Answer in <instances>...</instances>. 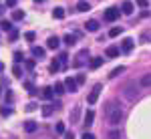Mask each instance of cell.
Segmentation results:
<instances>
[{
	"instance_id": "cell-6",
	"label": "cell",
	"mask_w": 151,
	"mask_h": 139,
	"mask_svg": "<svg viewBox=\"0 0 151 139\" xmlns=\"http://www.w3.org/2000/svg\"><path fill=\"white\" fill-rule=\"evenodd\" d=\"M65 87H67V91H69V93H75L79 85H77V81H75L73 77H67V79H65Z\"/></svg>"
},
{
	"instance_id": "cell-46",
	"label": "cell",
	"mask_w": 151,
	"mask_h": 139,
	"mask_svg": "<svg viewBox=\"0 0 151 139\" xmlns=\"http://www.w3.org/2000/svg\"><path fill=\"white\" fill-rule=\"evenodd\" d=\"M2 71H4V63H0V73H2Z\"/></svg>"
},
{
	"instance_id": "cell-34",
	"label": "cell",
	"mask_w": 151,
	"mask_h": 139,
	"mask_svg": "<svg viewBox=\"0 0 151 139\" xmlns=\"http://www.w3.org/2000/svg\"><path fill=\"white\" fill-rule=\"evenodd\" d=\"M0 113H2L4 117H8L12 113V109H10V107H0Z\"/></svg>"
},
{
	"instance_id": "cell-48",
	"label": "cell",
	"mask_w": 151,
	"mask_h": 139,
	"mask_svg": "<svg viewBox=\"0 0 151 139\" xmlns=\"http://www.w3.org/2000/svg\"><path fill=\"white\" fill-rule=\"evenodd\" d=\"M0 95H2V89H0Z\"/></svg>"
},
{
	"instance_id": "cell-33",
	"label": "cell",
	"mask_w": 151,
	"mask_h": 139,
	"mask_svg": "<svg viewBox=\"0 0 151 139\" xmlns=\"http://www.w3.org/2000/svg\"><path fill=\"white\" fill-rule=\"evenodd\" d=\"M12 73H14L16 77H22V69L18 67V63H14V69H12Z\"/></svg>"
},
{
	"instance_id": "cell-43",
	"label": "cell",
	"mask_w": 151,
	"mask_h": 139,
	"mask_svg": "<svg viewBox=\"0 0 151 139\" xmlns=\"http://www.w3.org/2000/svg\"><path fill=\"white\" fill-rule=\"evenodd\" d=\"M35 109H36L35 103H28V105H26V111H35Z\"/></svg>"
},
{
	"instance_id": "cell-27",
	"label": "cell",
	"mask_w": 151,
	"mask_h": 139,
	"mask_svg": "<svg viewBox=\"0 0 151 139\" xmlns=\"http://www.w3.org/2000/svg\"><path fill=\"white\" fill-rule=\"evenodd\" d=\"M22 18H24L22 10H12V20H22Z\"/></svg>"
},
{
	"instance_id": "cell-47",
	"label": "cell",
	"mask_w": 151,
	"mask_h": 139,
	"mask_svg": "<svg viewBox=\"0 0 151 139\" xmlns=\"http://www.w3.org/2000/svg\"><path fill=\"white\" fill-rule=\"evenodd\" d=\"M35 2H36V4H42V2H45V0H35Z\"/></svg>"
},
{
	"instance_id": "cell-23",
	"label": "cell",
	"mask_w": 151,
	"mask_h": 139,
	"mask_svg": "<svg viewBox=\"0 0 151 139\" xmlns=\"http://www.w3.org/2000/svg\"><path fill=\"white\" fill-rule=\"evenodd\" d=\"M121 135H123V133H121L119 129H111V131L107 133V137H109V139H121Z\"/></svg>"
},
{
	"instance_id": "cell-4",
	"label": "cell",
	"mask_w": 151,
	"mask_h": 139,
	"mask_svg": "<svg viewBox=\"0 0 151 139\" xmlns=\"http://www.w3.org/2000/svg\"><path fill=\"white\" fill-rule=\"evenodd\" d=\"M99 93H101V83H97V85L93 87V91L89 93V97H87V101H89L91 105H95V103H97V99H99Z\"/></svg>"
},
{
	"instance_id": "cell-38",
	"label": "cell",
	"mask_w": 151,
	"mask_h": 139,
	"mask_svg": "<svg viewBox=\"0 0 151 139\" xmlns=\"http://www.w3.org/2000/svg\"><path fill=\"white\" fill-rule=\"evenodd\" d=\"M24 38H26L28 42H32V40H35V32H26V35H24Z\"/></svg>"
},
{
	"instance_id": "cell-5",
	"label": "cell",
	"mask_w": 151,
	"mask_h": 139,
	"mask_svg": "<svg viewBox=\"0 0 151 139\" xmlns=\"http://www.w3.org/2000/svg\"><path fill=\"white\" fill-rule=\"evenodd\" d=\"M133 10H135V4H133L131 0H125V2L121 4V14H127V16H131V14H133Z\"/></svg>"
},
{
	"instance_id": "cell-9",
	"label": "cell",
	"mask_w": 151,
	"mask_h": 139,
	"mask_svg": "<svg viewBox=\"0 0 151 139\" xmlns=\"http://www.w3.org/2000/svg\"><path fill=\"white\" fill-rule=\"evenodd\" d=\"M85 28H87L89 32H97V30H99V22H97L95 18H91V20L85 22Z\"/></svg>"
},
{
	"instance_id": "cell-42",
	"label": "cell",
	"mask_w": 151,
	"mask_h": 139,
	"mask_svg": "<svg viewBox=\"0 0 151 139\" xmlns=\"http://www.w3.org/2000/svg\"><path fill=\"white\" fill-rule=\"evenodd\" d=\"M12 99H14V95H12V91H6V101H8V103H10Z\"/></svg>"
},
{
	"instance_id": "cell-3",
	"label": "cell",
	"mask_w": 151,
	"mask_h": 139,
	"mask_svg": "<svg viewBox=\"0 0 151 139\" xmlns=\"http://www.w3.org/2000/svg\"><path fill=\"white\" fill-rule=\"evenodd\" d=\"M119 16H121V8L111 6V8L105 10V20H107V22H115V20H119Z\"/></svg>"
},
{
	"instance_id": "cell-36",
	"label": "cell",
	"mask_w": 151,
	"mask_h": 139,
	"mask_svg": "<svg viewBox=\"0 0 151 139\" xmlns=\"http://www.w3.org/2000/svg\"><path fill=\"white\" fill-rule=\"evenodd\" d=\"M75 81H77V85H83V83H85V75H77Z\"/></svg>"
},
{
	"instance_id": "cell-28",
	"label": "cell",
	"mask_w": 151,
	"mask_h": 139,
	"mask_svg": "<svg viewBox=\"0 0 151 139\" xmlns=\"http://www.w3.org/2000/svg\"><path fill=\"white\" fill-rule=\"evenodd\" d=\"M67 55H60V57H58V60H60V69H67V67H69V60H67Z\"/></svg>"
},
{
	"instance_id": "cell-22",
	"label": "cell",
	"mask_w": 151,
	"mask_h": 139,
	"mask_svg": "<svg viewBox=\"0 0 151 139\" xmlns=\"http://www.w3.org/2000/svg\"><path fill=\"white\" fill-rule=\"evenodd\" d=\"M24 131H26V133L36 131V123H35V121H26V123H24Z\"/></svg>"
},
{
	"instance_id": "cell-26",
	"label": "cell",
	"mask_w": 151,
	"mask_h": 139,
	"mask_svg": "<svg viewBox=\"0 0 151 139\" xmlns=\"http://www.w3.org/2000/svg\"><path fill=\"white\" fill-rule=\"evenodd\" d=\"M75 42H77V38H75V35H65V45L73 46Z\"/></svg>"
},
{
	"instance_id": "cell-39",
	"label": "cell",
	"mask_w": 151,
	"mask_h": 139,
	"mask_svg": "<svg viewBox=\"0 0 151 139\" xmlns=\"http://www.w3.org/2000/svg\"><path fill=\"white\" fill-rule=\"evenodd\" d=\"M135 4L141 6V8H145V6H147V0H135Z\"/></svg>"
},
{
	"instance_id": "cell-31",
	"label": "cell",
	"mask_w": 151,
	"mask_h": 139,
	"mask_svg": "<svg viewBox=\"0 0 151 139\" xmlns=\"http://www.w3.org/2000/svg\"><path fill=\"white\" fill-rule=\"evenodd\" d=\"M16 38H18V30H16V28H12L10 32H8V40H16Z\"/></svg>"
},
{
	"instance_id": "cell-35",
	"label": "cell",
	"mask_w": 151,
	"mask_h": 139,
	"mask_svg": "<svg viewBox=\"0 0 151 139\" xmlns=\"http://www.w3.org/2000/svg\"><path fill=\"white\" fill-rule=\"evenodd\" d=\"M24 57H22V53H14V63H22Z\"/></svg>"
},
{
	"instance_id": "cell-29",
	"label": "cell",
	"mask_w": 151,
	"mask_h": 139,
	"mask_svg": "<svg viewBox=\"0 0 151 139\" xmlns=\"http://www.w3.org/2000/svg\"><path fill=\"white\" fill-rule=\"evenodd\" d=\"M123 71H125V67H117V69L111 71V75H109V77H111V79H113V77H119V75H121Z\"/></svg>"
},
{
	"instance_id": "cell-40",
	"label": "cell",
	"mask_w": 151,
	"mask_h": 139,
	"mask_svg": "<svg viewBox=\"0 0 151 139\" xmlns=\"http://www.w3.org/2000/svg\"><path fill=\"white\" fill-rule=\"evenodd\" d=\"M81 139H97V137H95L93 133H83V137H81Z\"/></svg>"
},
{
	"instance_id": "cell-2",
	"label": "cell",
	"mask_w": 151,
	"mask_h": 139,
	"mask_svg": "<svg viewBox=\"0 0 151 139\" xmlns=\"http://www.w3.org/2000/svg\"><path fill=\"white\" fill-rule=\"evenodd\" d=\"M137 83H133V81H129L127 85H125V87H123V97H125V99H129V101H131V99H135V97H137Z\"/></svg>"
},
{
	"instance_id": "cell-17",
	"label": "cell",
	"mask_w": 151,
	"mask_h": 139,
	"mask_svg": "<svg viewBox=\"0 0 151 139\" xmlns=\"http://www.w3.org/2000/svg\"><path fill=\"white\" fill-rule=\"evenodd\" d=\"M32 55L36 58H45V48L42 46H32Z\"/></svg>"
},
{
	"instance_id": "cell-16",
	"label": "cell",
	"mask_w": 151,
	"mask_h": 139,
	"mask_svg": "<svg viewBox=\"0 0 151 139\" xmlns=\"http://www.w3.org/2000/svg\"><path fill=\"white\" fill-rule=\"evenodd\" d=\"M139 85H141V87H151V73H147V75H143V77H141Z\"/></svg>"
},
{
	"instance_id": "cell-25",
	"label": "cell",
	"mask_w": 151,
	"mask_h": 139,
	"mask_svg": "<svg viewBox=\"0 0 151 139\" xmlns=\"http://www.w3.org/2000/svg\"><path fill=\"white\" fill-rule=\"evenodd\" d=\"M52 16H55V18H58V20H60V18H65V10H63V8H60V6H57V8H55V10H52Z\"/></svg>"
},
{
	"instance_id": "cell-11",
	"label": "cell",
	"mask_w": 151,
	"mask_h": 139,
	"mask_svg": "<svg viewBox=\"0 0 151 139\" xmlns=\"http://www.w3.org/2000/svg\"><path fill=\"white\" fill-rule=\"evenodd\" d=\"M40 95H42V99H47V101H50V99H52V95H55V89H52V87H45Z\"/></svg>"
},
{
	"instance_id": "cell-24",
	"label": "cell",
	"mask_w": 151,
	"mask_h": 139,
	"mask_svg": "<svg viewBox=\"0 0 151 139\" xmlns=\"http://www.w3.org/2000/svg\"><path fill=\"white\" fill-rule=\"evenodd\" d=\"M121 32H123V26H115V28H111V30H109V36H111V38H115V36H119Z\"/></svg>"
},
{
	"instance_id": "cell-41",
	"label": "cell",
	"mask_w": 151,
	"mask_h": 139,
	"mask_svg": "<svg viewBox=\"0 0 151 139\" xmlns=\"http://www.w3.org/2000/svg\"><path fill=\"white\" fill-rule=\"evenodd\" d=\"M16 2H18V0H6V6H10V8H14V6H16Z\"/></svg>"
},
{
	"instance_id": "cell-20",
	"label": "cell",
	"mask_w": 151,
	"mask_h": 139,
	"mask_svg": "<svg viewBox=\"0 0 151 139\" xmlns=\"http://www.w3.org/2000/svg\"><path fill=\"white\" fill-rule=\"evenodd\" d=\"M52 89H55V95H63V93H65V89H67V87H65V83H55V87H52Z\"/></svg>"
},
{
	"instance_id": "cell-45",
	"label": "cell",
	"mask_w": 151,
	"mask_h": 139,
	"mask_svg": "<svg viewBox=\"0 0 151 139\" xmlns=\"http://www.w3.org/2000/svg\"><path fill=\"white\" fill-rule=\"evenodd\" d=\"M2 14H4V6L0 4V16H2Z\"/></svg>"
},
{
	"instance_id": "cell-14",
	"label": "cell",
	"mask_w": 151,
	"mask_h": 139,
	"mask_svg": "<svg viewBox=\"0 0 151 139\" xmlns=\"http://www.w3.org/2000/svg\"><path fill=\"white\" fill-rule=\"evenodd\" d=\"M52 111H55V105H42V109H40V113H42V117L52 115Z\"/></svg>"
},
{
	"instance_id": "cell-44",
	"label": "cell",
	"mask_w": 151,
	"mask_h": 139,
	"mask_svg": "<svg viewBox=\"0 0 151 139\" xmlns=\"http://www.w3.org/2000/svg\"><path fill=\"white\" fill-rule=\"evenodd\" d=\"M65 139H75V135H73L70 131H65Z\"/></svg>"
},
{
	"instance_id": "cell-8",
	"label": "cell",
	"mask_w": 151,
	"mask_h": 139,
	"mask_svg": "<svg viewBox=\"0 0 151 139\" xmlns=\"http://www.w3.org/2000/svg\"><path fill=\"white\" fill-rule=\"evenodd\" d=\"M105 55H107L109 58H115V57H119V55H121V48H119V46H107Z\"/></svg>"
},
{
	"instance_id": "cell-1",
	"label": "cell",
	"mask_w": 151,
	"mask_h": 139,
	"mask_svg": "<svg viewBox=\"0 0 151 139\" xmlns=\"http://www.w3.org/2000/svg\"><path fill=\"white\" fill-rule=\"evenodd\" d=\"M121 119H123V109L119 105H113V103L107 105V121L111 125H119Z\"/></svg>"
},
{
	"instance_id": "cell-18",
	"label": "cell",
	"mask_w": 151,
	"mask_h": 139,
	"mask_svg": "<svg viewBox=\"0 0 151 139\" xmlns=\"http://www.w3.org/2000/svg\"><path fill=\"white\" fill-rule=\"evenodd\" d=\"M58 45H60V40H58L57 36H50V38H48V48L57 50V48H58Z\"/></svg>"
},
{
	"instance_id": "cell-30",
	"label": "cell",
	"mask_w": 151,
	"mask_h": 139,
	"mask_svg": "<svg viewBox=\"0 0 151 139\" xmlns=\"http://www.w3.org/2000/svg\"><path fill=\"white\" fill-rule=\"evenodd\" d=\"M55 131L60 133V135H65V131H67V129H65V123H57V125H55Z\"/></svg>"
},
{
	"instance_id": "cell-13",
	"label": "cell",
	"mask_w": 151,
	"mask_h": 139,
	"mask_svg": "<svg viewBox=\"0 0 151 139\" xmlns=\"http://www.w3.org/2000/svg\"><path fill=\"white\" fill-rule=\"evenodd\" d=\"M103 63H105V58H101V57H95V58H91L89 67H91V69H99V67H101Z\"/></svg>"
},
{
	"instance_id": "cell-12",
	"label": "cell",
	"mask_w": 151,
	"mask_h": 139,
	"mask_svg": "<svg viewBox=\"0 0 151 139\" xmlns=\"http://www.w3.org/2000/svg\"><path fill=\"white\" fill-rule=\"evenodd\" d=\"M58 69H60V60H58V57H57V58H52V60H50V67H48V71L55 75V73H58Z\"/></svg>"
},
{
	"instance_id": "cell-21",
	"label": "cell",
	"mask_w": 151,
	"mask_h": 139,
	"mask_svg": "<svg viewBox=\"0 0 151 139\" xmlns=\"http://www.w3.org/2000/svg\"><path fill=\"white\" fill-rule=\"evenodd\" d=\"M0 30L10 32V30H12V22H10V20H2V22H0Z\"/></svg>"
},
{
	"instance_id": "cell-10",
	"label": "cell",
	"mask_w": 151,
	"mask_h": 139,
	"mask_svg": "<svg viewBox=\"0 0 151 139\" xmlns=\"http://www.w3.org/2000/svg\"><path fill=\"white\" fill-rule=\"evenodd\" d=\"M77 10L79 12H89L91 10V4H89L87 0H79V2H77Z\"/></svg>"
},
{
	"instance_id": "cell-15",
	"label": "cell",
	"mask_w": 151,
	"mask_h": 139,
	"mask_svg": "<svg viewBox=\"0 0 151 139\" xmlns=\"http://www.w3.org/2000/svg\"><path fill=\"white\" fill-rule=\"evenodd\" d=\"M93 121H95V113H93V111H87V113H85V125H87V127H91V125H93Z\"/></svg>"
},
{
	"instance_id": "cell-19",
	"label": "cell",
	"mask_w": 151,
	"mask_h": 139,
	"mask_svg": "<svg viewBox=\"0 0 151 139\" xmlns=\"http://www.w3.org/2000/svg\"><path fill=\"white\" fill-rule=\"evenodd\" d=\"M79 115H81V107H75V109L70 111V123H77Z\"/></svg>"
},
{
	"instance_id": "cell-37",
	"label": "cell",
	"mask_w": 151,
	"mask_h": 139,
	"mask_svg": "<svg viewBox=\"0 0 151 139\" xmlns=\"http://www.w3.org/2000/svg\"><path fill=\"white\" fill-rule=\"evenodd\" d=\"M35 67H36L35 60H26V69H28V71H35Z\"/></svg>"
},
{
	"instance_id": "cell-7",
	"label": "cell",
	"mask_w": 151,
	"mask_h": 139,
	"mask_svg": "<svg viewBox=\"0 0 151 139\" xmlns=\"http://www.w3.org/2000/svg\"><path fill=\"white\" fill-rule=\"evenodd\" d=\"M133 48H135L133 38H125V40H123V45H121V50H123V53H131Z\"/></svg>"
},
{
	"instance_id": "cell-32",
	"label": "cell",
	"mask_w": 151,
	"mask_h": 139,
	"mask_svg": "<svg viewBox=\"0 0 151 139\" xmlns=\"http://www.w3.org/2000/svg\"><path fill=\"white\" fill-rule=\"evenodd\" d=\"M85 57H87V50H81V53L77 55V65H81L83 60H85Z\"/></svg>"
}]
</instances>
